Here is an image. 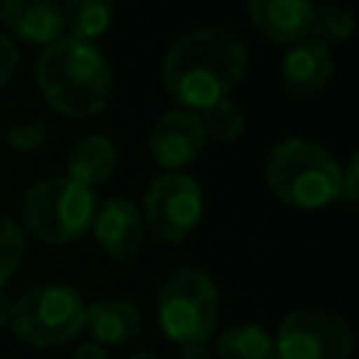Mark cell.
I'll list each match as a JSON object with an SVG mask.
<instances>
[{
	"instance_id": "6",
	"label": "cell",
	"mask_w": 359,
	"mask_h": 359,
	"mask_svg": "<svg viewBox=\"0 0 359 359\" xmlns=\"http://www.w3.org/2000/svg\"><path fill=\"white\" fill-rule=\"evenodd\" d=\"M219 289L213 278L196 266L177 269L157 294V320L177 345L202 342L219 323Z\"/></svg>"
},
{
	"instance_id": "11",
	"label": "cell",
	"mask_w": 359,
	"mask_h": 359,
	"mask_svg": "<svg viewBox=\"0 0 359 359\" xmlns=\"http://www.w3.org/2000/svg\"><path fill=\"white\" fill-rule=\"evenodd\" d=\"M0 22L8 34L31 45H50L65 34L59 0H0Z\"/></svg>"
},
{
	"instance_id": "9",
	"label": "cell",
	"mask_w": 359,
	"mask_h": 359,
	"mask_svg": "<svg viewBox=\"0 0 359 359\" xmlns=\"http://www.w3.org/2000/svg\"><path fill=\"white\" fill-rule=\"evenodd\" d=\"M205 132L199 115L191 109L165 112L149 132V154L163 171H180L191 165L205 149Z\"/></svg>"
},
{
	"instance_id": "18",
	"label": "cell",
	"mask_w": 359,
	"mask_h": 359,
	"mask_svg": "<svg viewBox=\"0 0 359 359\" xmlns=\"http://www.w3.org/2000/svg\"><path fill=\"white\" fill-rule=\"evenodd\" d=\"M196 115H199L205 137H210L216 143H233L244 132V112L230 98H222V101L205 107Z\"/></svg>"
},
{
	"instance_id": "10",
	"label": "cell",
	"mask_w": 359,
	"mask_h": 359,
	"mask_svg": "<svg viewBox=\"0 0 359 359\" xmlns=\"http://www.w3.org/2000/svg\"><path fill=\"white\" fill-rule=\"evenodd\" d=\"M93 236L98 247L112 258V261H126L132 258L140 244H143V216L135 208V202L123 196H109L101 205H95L93 216Z\"/></svg>"
},
{
	"instance_id": "21",
	"label": "cell",
	"mask_w": 359,
	"mask_h": 359,
	"mask_svg": "<svg viewBox=\"0 0 359 359\" xmlns=\"http://www.w3.org/2000/svg\"><path fill=\"white\" fill-rule=\"evenodd\" d=\"M3 137L14 151H36L42 146V140L48 137V129L42 121H25V123L8 126Z\"/></svg>"
},
{
	"instance_id": "22",
	"label": "cell",
	"mask_w": 359,
	"mask_h": 359,
	"mask_svg": "<svg viewBox=\"0 0 359 359\" xmlns=\"http://www.w3.org/2000/svg\"><path fill=\"white\" fill-rule=\"evenodd\" d=\"M356 174H359V157L351 154L348 165L342 168V177H339V202H348L353 205L359 199V182H356Z\"/></svg>"
},
{
	"instance_id": "2",
	"label": "cell",
	"mask_w": 359,
	"mask_h": 359,
	"mask_svg": "<svg viewBox=\"0 0 359 359\" xmlns=\"http://www.w3.org/2000/svg\"><path fill=\"white\" fill-rule=\"evenodd\" d=\"M45 101L67 118H93L112 98V67L95 42L59 36L45 45L34 67Z\"/></svg>"
},
{
	"instance_id": "3",
	"label": "cell",
	"mask_w": 359,
	"mask_h": 359,
	"mask_svg": "<svg viewBox=\"0 0 359 359\" xmlns=\"http://www.w3.org/2000/svg\"><path fill=\"white\" fill-rule=\"evenodd\" d=\"M339 177L342 165L337 157L325 146L303 137L275 143L264 160L269 191L297 210H317L339 202Z\"/></svg>"
},
{
	"instance_id": "8",
	"label": "cell",
	"mask_w": 359,
	"mask_h": 359,
	"mask_svg": "<svg viewBox=\"0 0 359 359\" xmlns=\"http://www.w3.org/2000/svg\"><path fill=\"white\" fill-rule=\"evenodd\" d=\"M272 342L278 359H348L353 334L334 311L294 309L280 320Z\"/></svg>"
},
{
	"instance_id": "26",
	"label": "cell",
	"mask_w": 359,
	"mask_h": 359,
	"mask_svg": "<svg viewBox=\"0 0 359 359\" xmlns=\"http://www.w3.org/2000/svg\"><path fill=\"white\" fill-rule=\"evenodd\" d=\"M11 297L3 292V286H0V325H6L8 323V317H11Z\"/></svg>"
},
{
	"instance_id": "15",
	"label": "cell",
	"mask_w": 359,
	"mask_h": 359,
	"mask_svg": "<svg viewBox=\"0 0 359 359\" xmlns=\"http://www.w3.org/2000/svg\"><path fill=\"white\" fill-rule=\"evenodd\" d=\"M115 163H118V151L112 140L104 135H87L73 146L67 157V177L87 188H98L112 177Z\"/></svg>"
},
{
	"instance_id": "16",
	"label": "cell",
	"mask_w": 359,
	"mask_h": 359,
	"mask_svg": "<svg viewBox=\"0 0 359 359\" xmlns=\"http://www.w3.org/2000/svg\"><path fill=\"white\" fill-rule=\"evenodd\" d=\"M216 359H278L272 337L255 323H236L216 337Z\"/></svg>"
},
{
	"instance_id": "5",
	"label": "cell",
	"mask_w": 359,
	"mask_h": 359,
	"mask_svg": "<svg viewBox=\"0 0 359 359\" xmlns=\"http://www.w3.org/2000/svg\"><path fill=\"white\" fill-rule=\"evenodd\" d=\"M87 303L65 283H42L11 303L8 325L31 348H56L84 331Z\"/></svg>"
},
{
	"instance_id": "14",
	"label": "cell",
	"mask_w": 359,
	"mask_h": 359,
	"mask_svg": "<svg viewBox=\"0 0 359 359\" xmlns=\"http://www.w3.org/2000/svg\"><path fill=\"white\" fill-rule=\"evenodd\" d=\"M140 311L129 300H98L84 311V331L98 345H126L140 334Z\"/></svg>"
},
{
	"instance_id": "20",
	"label": "cell",
	"mask_w": 359,
	"mask_h": 359,
	"mask_svg": "<svg viewBox=\"0 0 359 359\" xmlns=\"http://www.w3.org/2000/svg\"><path fill=\"white\" fill-rule=\"evenodd\" d=\"M22 255H25L22 227L14 219H8L6 213H0V286L17 272Z\"/></svg>"
},
{
	"instance_id": "12",
	"label": "cell",
	"mask_w": 359,
	"mask_h": 359,
	"mask_svg": "<svg viewBox=\"0 0 359 359\" xmlns=\"http://www.w3.org/2000/svg\"><path fill=\"white\" fill-rule=\"evenodd\" d=\"M250 20L269 42L294 45L309 36L314 3L311 0H247Z\"/></svg>"
},
{
	"instance_id": "25",
	"label": "cell",
	"mask_w": 359,
	"mask_h": 359,
	"mask_svg": "<svg viewBox=\"0 0 359 359\" xmlns=\"http://www.w3.org/2000/svg\"><path fill=\"white\" fill-rule=\"evenodd\" d=\"M73 359H107V351L98 342H84V345L76 348Z\"/></svg>"
},
{
	"instance_id": "19",
	"label": "cell",
	"mask_w": 359,
	"mask_h": 359,
	"mask_svg": "<svg viewBox=\"0 0 359 359\" xmlns=\"http://www.w3.org/2000/svg\"><path fill=\"white\" fill-rule=\"evenodd\" d=\"M353 34V14L345 6H317L311 14V25H309V39L320 42V45H334V42H345Z\"/></svg>"
},
{
	"instance_id": "7",
	"label": "cell",
	"mask_w": 359,
	"mask_h": 359,
	"mask_svg": "<svg viewBox=\"0 0 359 359\" xmlns=\"http://www.w3.org/2000/svg\"><path fill=\"white\" fill-rule=\"evenodd\" d=\"M205 210L202 188L182 171H165L154 177L143 196V230L157 241L177 244L194 233Z\"/></svg>"
},
{
	"instance_id": "17",
	"label": "cell",
	"mask_w": 359,
	"mask_h": 359,
	"mask_svg": "<svg viewBox=\"0 0 359 359\" xmlns=\"http://www.w3.org/2000/svg\"><path fill=\"white\" fill-rule=\"evenodd\" d=\"M62 14H65V25L70 28V36L95 42L112 25L115 0H67L62 6Z\"/></svg>"
},
{
	"instance_id": "1",
	"label": "cell",
	"mask_w": 359,
	"mask_h": 359,
	"mask_svg": "<svg viewBox=\"0 0 359 359\" xmlns=\"http://www.w3.org/2000/svg\"><path fill=\"white\" fill-rule=\"evenodd\" d=\"M250 62L247 45L227 28L205 25L182 34L163 56V84L174 101L191 112L230 95L244 79Z\"/></svg>"
},
{
	"instance_id": "13",
	"label": "cell",
	"mask_w": 359,
	"mask_h": 359,
	"mask_svg": "<svg viewBox=\"0 0 359 359\" xmlns=\"http://www.w3.org/2000/svg\"><path fill=\"white\" fill-rule=\"evenodd\" d=\"M331 76H334L331 50L325 45L309 39V36L294 42L289 48V53L283 56V65H280L283 87L297 98H309V95L320 93Z\"/></svg>"
},
{
	"instance_id": "24",
	"label": "cell",
	"mask_w": 359,
	"mask_h": 359,
	"mask_svg": "<svg viewBox=\"0 0 359 359\" xmlns=\"http://www.w3.org/2000/svg\"><path fill=\"white\" fill-rule=\"evenodd\" d=\"M180 359H216V356H213V348L208 345V339H202V342L180 345Z\"/></svg>"
},
{
	"instance_id": "27",
	"label": "cell",
	"mask_w": 359,
	"mask_h": 359,
	"mask_svg": "<svg viewBox=\"0 0 359 359\" xmlns=\"http://www.w3.org/2000/svg\"><path fill=\"white\" fill-rule=\"evenodd\" d=\"M129 359H163V356H157V353H149V351H137V353H132Z\"/></svg>"
},
{
	"instance_id": "4",
	"label": "cell",
	"mask_w": 359,
	"mask_h": 359,
	"mask_svg": "<svg viewBox=\"0 0 359 359\" xmlns=\"http://www.w3.org/2000/svg\"><path fill=\"white\" fill-rule=\"evenodd\" d=\"M95 205L93 188L70 177H50L34 182L25 191L20 202V219L34 238L45 244H70L90 230Z\"/></svg>"
},
{
	"instance_id": "23",
	"label": "cell",
	"mask_w": 359,
	"mask_h": 359,
	"mask_svg": "<svg viewBox=\"0 0 359 359\" xmlns=\"http://www.w3.org/2000/svg\"><path fill=\"white\" fill-rule=\"evenodd\" d=\"M14 67H17V48L6 34H0V87L8 84V79L14 76Z\"/></svg>"
}]
</instances>
